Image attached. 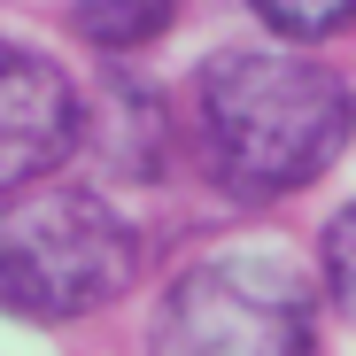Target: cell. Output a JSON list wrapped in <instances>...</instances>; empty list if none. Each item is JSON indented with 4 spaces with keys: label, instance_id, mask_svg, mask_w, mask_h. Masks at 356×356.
I'll return each mask as SVG.
<instances>
[{
    "label": "cell",
    "instance_id": "obj_1",
    "mask_svg": "<svg viewBox=\"0 0 356 356\" xmlns=\"http://www.w3.org/2000/svg\"><path fill=\"white\" fill-rule=\"evenodd\" d=\"M194 108H202L209 170L248 202H279L325 178L356 124L348 86L294 47H232L202 63Z\"/></svg>",
    "mask_w": 356,
    "mask_h": 356
},
{
    "label": "cell",
    "instance_id": "obj_2",
    "mask_svg": "<svg viewBox=\"0 0 356 356\" xmlns=\"http://www.w3.org/2000/svg\"><path fill=\"white\" fill-rule=\"evenodd\" d=\"M140 271V232L93 186H39L0 202V310L31 325H63L108 310Z\"/></svg>",
    "mask_w": 356,
    "mask_h": 356
},
{
    "label": "cell",
    "instance_id": "obj_3",
    "mask_svg": "<svg viewBox=\"0 0 356 356\" xmlns=\"http://www.w3.org/2000/svg\"><path fill=\"white\" fill-rule=\"evenodd\" d=\"M310 279L264 248L186 264L155 310V356H310Z\"/></svg>",
    "mask_w": 356,
    "mask_h": 356
},
{
    "label": "cell",
    "instance_id": "obj_4",
    "mask_svg": "<svg viewBox=\"0 0 356 356\" xmlns=\"http://www.w3.org/2000/svg\"><path fill=\"white\" fill-rule=\"evenodd\" d=\"M86 132V108H78V86L31 47H8L0 39V202L54 178Z\"/></svg>",
    "mask_w": 356,
    "mask_h": 356
},
{
    "label": "cell",
    "instance_id": "obj_5",
    "mask_svg": "<svg viewBox=\"0 0 356 356\" xmlns=\"http://www.w3.org/2000/svg\"><path fill=\"white\" fill-rule=\"evenodd\" d=\"M170 16H178V0H78V8H70V24L93 47H108V54H132V47L163 39Z\"/></svg>",
    "mask_w": 356,
    "mask_h": 356
},
{
    "label": "cell",
    "instance_id": "obj_6",
    "mask_svg": "<svg viewBox=\"0 0 356 356\" xmlns=\"http://www.w3.org/2000/svg\"><path fill=\"white\" fill-rule=\"evenodd\" d=\"M256 24H271L286 47H310V39H333L356 24V0H248Z\"/></svg>",
    "mask_w": 356,
    "mask_h": 356
},
{
    "label": "cell",
    "instance_id": "obj_7",
    "mask_svg": "<svg viewBox=\"0 0 356 356\" xmlns=\"http://www.w3.org/2000/svg\"><path fill=\"white\" fill-rule=\"evenodd\" d=\"M318 264H325V286L341 294V302L356 310V202L325 225V248H318Z\"/></svg>",
    "mask_w": 356,
    "mask_h": 356
}]
</instances>
